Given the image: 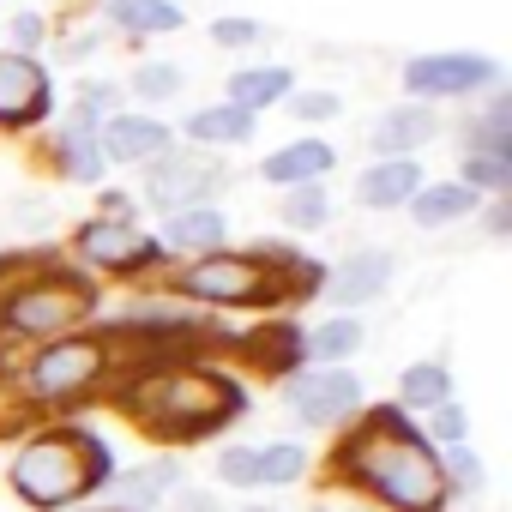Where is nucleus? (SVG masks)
<instances>
[{"label": "nucleus", "instance_id": "33", "mask_svg": "<svg viewBox=\"0 0 512 512\" xmlns=\"http://www.w3.org/2000/svg\"><path fill=\"white\" fill-rule=\"evenodd\" d=\"M434 434H440L446 446H464V434H470V416H464L458 404H434Z\"/></svg>", "mask_w": 512, "mask_h": 512}, {"label": "nucleus", "instance_id": "15", "mask_svg": "<svg viewBox=\"0 0 512 512\" xmlns=\"http://www.w3.org/2000/svg\"><path fill=\"white\" fill-rule=\"evenodd\" d=\"M326 169H332V145H320V139H302V145H284L266 157V181H278V187H308Z\"/></svg>", "mask_w": 512, "mask_h": 512}, {"label": "nucleus", "instance_id": "24", "mask_svg": "<svg viewBox=\"0 0 512 512\" xmlns=\"http://www.w3.org/2000/svg\"><path fill=\"white\" fill-rule=\"evenodd\" d=\"M350 350H362V326H356V320H326V326L314 332V356L338 362V356H350Z\"/></svg>", "mask_w": 512, "mask_h": 512}, {"label": "nucleus", "instance_id": "13", "mask_svg": "<svg viewBox=\"0 0 512 512\" xmlns=\"http://www.w3.org/2000/svg\"><path fill=\"white\" fill-rule=\"evenodd\" d=\"M163 145H169V127H163V121H151V115H115V121L103 127V151H109V157H121V163L157 157Z\"/></svg>", "mask_w": 512, "mask_h": 512}, {"label": "nucleus", "instance_id": "10", "mask_svg": "<svg viewBox=\"0 0 512 512\" xmlns=\"http://www.w3.org/2000/svg\"><path fill=\"white\" fill-rule=\"evenodd\" d=\"M43 103H49L43 67L25 55H0V127H19V121L43 115Z\"/></svg>", "mask_w": 512, "mask_h": 512}, {"label": "nucleus", "instance_id": "17", "mask_svg": "<svg viewBox=\"0 0 512 512\" xmlns=\"http://www.w3.org/2000/svg\"><path fill=\"white\" fill-rule=\"evenodd\" d=\"M476 205V193L464 187V181H440V187H416V199H410V211H416V223L422 229H440V223H452V217H464Z\"/></svg>", "mask_w": 512, "mask_h": 512}, {"label": "nucleus", "instance_id": "35", "mask_svg": "<svg viewBox=\"0 0 512 512\" xmlns=\"http://www.w3.org/2000/svg\"><path fill=\"white\" fill-rule=\"evenodd\" d=\"M296 115L302 121H332L338 115V97L332 91H308V97H296Z\"/></svg>", "mask_w": 512, "mask_h": 512}, {"label": "nucleus", "instance_id": "8", "mask_svg": "<svg viewBox=\"0 0 512 512\" xmlns=\"http://www.w3.org/2000/svg\"><path fill=\"white\" fill-rule=\"evenodd\" d=\"M284 398H290V410L302 422H338V416H350L362 404V386L344 368H314V374H296L284 386Z\"/></svg>", "mask_w": 512, "mask_h": 512}, {"label": "nucleus", "instance_id": "16", "mask_svg": "<svg viewBox=\"0 0 512 512\" xmlns=\"http://www.w3.org/2000/svg\"><path fill=\"white\" fill-rule=\"evenodd\" d=\"M290 97V73L284 67H253V73H235L229 79V109L253 115V109H272Z\"/></svg>", "mask_w": 512, "mask_h": 512}, {"label": "nucleus", "instance_id": "30", "mask_svg": "<svg viewBox=\"0 0 512 512\" xmlns=\"http://www.w3.org/2000/svg\"><path fill=\"white\" fill-rule=\"evenodd\" d=\"M440 482H452V488H482V458H476L470 446H452L446 464H440Z\"/></svg>", "mask_w": 512, "mask_h": 512}, {"label": "nucleus", "instance_id": "1", "mask_svg": "<svg viewBox=\"0 0 512 512\" xmlns=\"http://www.w3.org/2000/svg\"><path fill=\"white\" fill-rule=\"evenodd\" d=\"M344 470L356 482H368L392 512H440V464L434 452L404 428L398 410H374V422L344 446Z\"/></svg>", "mask_w": 512, "mask_h": 512}, {"label": "nucleus", "instance_id": "18", "mask_svg": "<svg viewBox=\"0 0 512 512\" xmlns=\"http://www.w3.org/2000/svg\"><path fill=\"white\" fill-rule=\"evenodd\" d=\"M223 235H229V223H223V211H211V205H187V211H175V223H169V247H193V253L223 247Z\"/></svg>", "mask_w": 512, "mask_h": 512}, {"label": "nucleus", "instance_id": "27", "mask_svg": "<svg viewBox=\"0 0 512 512\" xmlns=\"http://www.w3.org/2000/svg\"><path fill=\"white\" fill-rule=\"evenodd\" d=\"M163 488H175V464H157V470H139V476H127V482H121L127 506H151Z\"/></svg>", "mask_w": 512, "mask_h": 512}, {"label": "nucleus", "instance_id": "26", "mask_svg": "<svg viewBox=\"0 0 512 512\" xmlns=\"http://www.w3.org/2000/svg\"><path fill=\"white\" fill-rule=\"evenodd\" d=\"M302 470H308V452H302V446H290V440L260 452V482H296Z\"/></svg>", "mask_w": 512, "mask_h": 512}, {"label": "nucleus", "instance_id": "25", "mask_svg": "<svg viewBox=\"0 0 512 512\" xmlns=\"http://www.w3.org/2000/svg\"><path fill=\"white\" fill-rule=\"evenodd\" d=\"M404 404H446V368L416 362V368L404 374Z\"/></svg>", "mask_w": 512, "mask_h": 512}, {"label": "nucleus", "instance_id": "19", "mask_svg": "<svg viewBox=\"0 0 512 512\" xmlns=\"http://www.w3.org/2000/svg\"><path fill=\"white\" fill-rule=\"evenodd\" d=\"M434 109H422V103H410V109H392L380 127H374V145L380 151H410V145H422V139H434Z\"/></svg>", "mask_w": 512, "mask_h": 512}, {"label": "nucleus", "instance_id": "36", "mask_svg": "<svg viewBox=\"0 0 512 512\" xmlns=\"http://www.w3.org/2000/svg\"><path fill=\"white\" fill-rule=\"evenodd\" d=\"M13 43H25V49H37V43H43V19H37V13H25V19H13Z\"/></svg>", "mask_w": 512, "mask_h": 512}, {"label": "nucleus", "instance_id": "2", "mask_svg": "<svg viewBox=\"0 0 512 512\" xmlns=\"http://www.w3.org/2000/svg\"><path fill=\"white\" fill-rule=\"evenodd\" d=\"M109 476V458L91 434L79 428H55V434H37L31 446H19L13 458V488L31 500V506H67L79 494H91L97 482Z\"/></svg>", "mask_w": 512, "mask_h": 512}, {"label": "nucleus", "instance_id": "11", "mask_svg": "<svg viewBox=\"0 0 512 512\" xmlns=\"http://www.w3.org/2000/svg\"><path fill=\"white\" fill-rule=\"evenodd\" d=\"M217 181H223V175H217L211 163H199V157H163V163L151 169V205H163V211H187V205L205 199Z\"/></svg>", "mask_w": 512, "mask_h": 512}, {"label": "nucleus", "instance_id": "34", "mask_svg": "<svg viewBox=\"0 0 512 512\" xmlns=\"http://www.w3.org/2000/svg\"><path fill=\"white\" fill-rule=\"evenodd\" d=\"M211 37H217V43H229V49H247L253 37H260V25H253V19H217V25H211Z\"/></svg>", "mask_w": 512, "mask_h": 512}, {"label": "nucleus", "instance_id": "7", "mask_svg": "<svg viewBox=\"0 0 512 512\" xmlns=\"http://www.w3.org/2000/svg\"><path fill=\"white\" fill-rule=\"evenodd\" d=\"M494 79H500V67L488 55H416L404 67V85L416 97H470Z\"/></svg>", "mask_w": 512, "mask_h": 512}, {"label": "nucleus", "instance_id": "21", "mask_svg": "<svg viewBox=\"0 0 512 512\" xmlns=\"http://www.w3.org/2000/svg\"><path fill=\"white\" fill-rule=\"evenodd\" d=\"M109 13H115V25H127V31H175L181 25V7L175 0H109Z\"/></svg>", "mask_w": 512, "mask_h": 512}, {"label": "nucleus", "instance_id": "5", "mask_svg": "<svg viewBox=\"0 0 512 512\" xmlns=\"http://www.w3.org/2000/svg\"><path fill=\"white\" fill-rule=\"evenodd\" d=\"M85 308H91L85 284H73V278H31L25 290H13L7 326L25 332V338H55V332H67V326H79Z\"/></svg>", "mask_w": 512, "mask_h": 512}, {"label": "nucleus", "instance_id": "6", "mask_svg": "<svg viewBox=\"0 0 512 512\" xmlns=\"http://www.w3.org/2000/svg\"><path fill=\"white\" fill-rule=\"evenodd\" d=\"M103 374V344L97 338H67V344H49L31 374H25V392L31 398H73L85 386H97Z\"/></svg>", "mask_w": 512, "mask_h": 512}, {"label": "nucleus", "instance_id": "9", "mask_svg": "<svg viewBox=\"0 0 512 512\" xmlns=\"http://www.w3.org/2000/svg\"><path fill=\"white\" fill-rule=\"evenodd\" d=\"M151 253H157V247H151L133 223L97 217V223H85V229H79V260H85V266H97V272H127V266L151 260Z\"/></svg>", "mask_w": 512, "mask_h": 512}, {"label": "nucleus", "instance_id": "28", "mask_svg": "<svg viewBox=\"0 0 512 512\" xmlns=\"http://www.w3.org/2000/svg\"><path fill=\"white\" fill-rule=\"evenodd\" d=\"M464 175H470V181H464L470 193H476V187H494V193H500V187L512 181V157H488V151H476V157L464 163Z\"/></svg>", "mask_w": 512, "mask_h": 512}, {"label": "nucleus", "instance_id": "23", "mask_svg": "<svg viewBox=\"0 0 512 512\" xmlns=\"http://www.w3.org/2000/svg\"><path fill=\"white\" fill-rule=\"evenodd\" d=\"M284 223H296V229H320V223H326V187H320V181L296 187L290 205H284Z\"/></svg>", "mask_w": 512, "mask_h": 512}, {"label": "nucleus", "instance_id": "22", "mask_svg": "<svg viewBox=\"0 0 512 512\" xmlns=\"http://www.w3.org/2000/svg\"><path fill=\"white\" fill-rule=\"evenodd\" d=\"M61 157H67V169H73L79 181H97V169H103V145L91 139V109L73 115V133L61 139Z\"/></svg>", "mask_w": 512, "mask_h": 512}, {"label": "nucleus", "instance_id": "37", "mask_svg": "<svg viewBox=\"0 0 512 512\" xmlns=\"http://www.w3.org/2000/svg\"><path fill=\"white\" fill-rule=\"evenodd\" d=\"M181 506H187V512H217V506H211V500H205V494H187V500H181Z\"/></svg>", "mask_w": 512, "mask_h": 512}, {"label": "nucleus", "instance_id": "29", "mask_svg": "<svg viewBox=\"0 0 512 512\" xmlns=\"http://www.w3.org/2000/svg\"><path fill=\"white\" fill-rule=\"evenodd\" d=\"M217 476H223L229 488H253V482H260V452H247V446H229V452L217 458Z\"/></svg>", "mask_w": 512, "mask_h": 512}, {"label": "nucleus", "instance_id": "32", "mask_svg": "<svg viewBox=\"0 0 512 512\" xmlns=\"http://www.w3.org/2000/svg\"><path fill=\"white\" fill-rule=\"evenodd\" d=\"M133 91H139V97H175V91H181V73H175V67H145V73L133 79Z\"/></svg>", "mask_w": 512, "mask_h": 512}, {"label": "nucleus", "instance_id": "38", "mask_svg": "<svg viewBox=\"0 0 512 512\" xmlns=\"http://www.w3.org/2000/svg\"><path fill=\"white\" fill-rule=\"evenodd\" d=\"M253 512H260V506H253Z\"/></svg>", "mask_w": 512, "mask_h": 512}, {"label": "nucleus", "instance_id": "31", "mask_svg": "<svg viewBox=\"0 0 512 512\" xmlns=\"http://www.w3.org/2000/svg\"><path fill=\"white\" fill-rule=\"evenodd\" d=\"M253 350H260V362H278V368H290V362H296V350H302V338H296L290 326H278V332H266L260 344H253Z\"/></svg>", "mask_w": 512, "mask_h": 512}, {"label": "nucleus", "instance_id": "20", "mask_svg": "<svg viewBox=\"0 0 512 512\" xmlns=\"http://www.w3.org/2000/svg\"><path fill=\"white\" fill-rule=\"evenodd\" d=\"M187 133H193L199 145H241V139L253 133V115H241V109L217 103V109H199V115L187 121Z\"/></svg>", "mask_w": 512, "mask_h": 512}, {"label": "nucleus", "instance_id": "12", "mask_svg": "<svg viewBox=\"0 0 512 512\" xmlns=\"http://www.w3.org/2000/svg\"><path fill=\"white\" fill-rule=\"evenodd\" d=\"M386 284H392V253L368 247V253H350V260L338 266V278H326V296H332V302H344V308H356V302L380 296Z\"/></svg>", "mask_w": 512, "mask_h": 512}, {"label": "nucleus", "instance_id": "4", "mask_svg": "<svg viewBox=\"0 0 512 512\" xmlns=\"http://www.w3.org/2000/svg\"><path fill=\"white\" fill-rule=\"evenodd\" d=\"M181 290L199 302H229V308H260L278 296V278L260 260H235V253H205L199 266L181 272Z\"/></svg>", "mask_w": 512, "mask_h": 512}, {"label": "nucleus", "instance_id": "3", "mask_svg": "<svg viewBox=\"0 0 512 512\" xmlns=\"http://www.w3.org/2000/svg\"><path fill=\"white\" fill-rule=\"evenodd\" d=\"M133 410L163 434H205L211 422H229L241 410V392L205 368H163L133 386Z\"/></svg>", "mask_w": 512, "mask_h": 512}, {"label": "nucleus", "instance_id": "14", "mask_svg": "<svg viewBox=\"0 0 512 512\" xmlns=\"http://www.w3.org/2000/svg\"><path fill=\"white\" fill-rule=\"evenodd\" d=\"M422 169L410 163V157H386V163H374L362 181H356V199L362 205H374V211H386V205H404V199H416V181Z\"/></svg>", "mask_w": 512, "mask_h": 512}]
</instances>
